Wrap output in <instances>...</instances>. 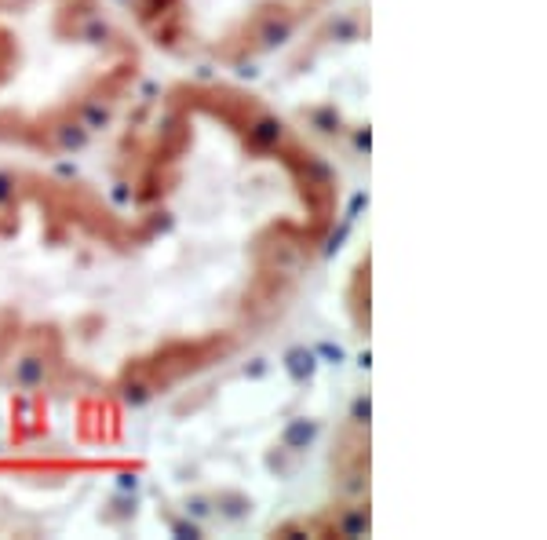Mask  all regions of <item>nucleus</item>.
Here are the masks:
<instances>
[{
    "instance_id": "f257e3e1",
    "label": "nucleus",
    "mask_w": 547,
    "mask_h": 540,
    "mask_svg": "<svg viewBox=\"0 0 547 540\" xmlns=\"http://www.w3.org/2000/svg\"><path fill=\"white\" fill-rule=\"evenodd\" d=\"M307 19H311V5H303V0L300 5L296 0H259L244 19H237L226 30V37L215 45V55L234 66H241L255 55H270V52L285 48Z\"/></svg>"
},
{
    "instance_id": "f03ea898",
    "label": "nucleus",
    "mask_w": 547,
    "mask_h": 540,
    "mask_svg": "<svg viewBox=\"0 0 547 540\" xmlns=\"http://www.w3.org/2000/svg\"><path fill=\"white\" fill-rule=\"evenodd\" d=\"M234 351H237L234 333H208V336H197V340H168L154 355H143L135 362L143 365V373L150 376V384L161 395L164 387H172L186 376H197L201 369L230 358Z\"/></svg>"
},
{
    "instance_id": "7ed1b4c3",
    "label": "nucleus",
    "mask_w": 547,
    "mask_h": 540,
    "mask_svg": "<svg viewBox=\"0 0 547 540\" xmlns=\"http://www.w3.org/2000/svg\"><path fill=\"white\" fill-rule=\"evenodd\" d=\"M63 373H66L63 340L48 325V329H30L19 340V347L12 351V376H8V384L19 395H45L48 387H55L63 380Z\"/></svg>"
},
{
    "instance_id": "20e7f679",
    "label": "nucleus",
    "mask_w": 547,
    "mask_h": 540,
    "mask_svg": "<svg viewBox=\"0 0 547 540\" xmlns=\"http://www.w3.org/2000/svg\"><path fill=\"white\" fill-rule=\"evenodd\" d=\"M135 81V59L132 63H121L106 74H99L95 81H88L77 95L66 99V106L88 125V132H106L114 121H117V110L128 95V85Z\"/></svg>"
},
{
    "instance_id": "39448f33",
    "label": "nucleus",
    "mask_w": 547,
    "mask_h": 540,
    "mask_svg": "<svg viewBox=\"0 0 547 540\" xmlns=\"http://www.w3.org/2000/svg\"><path fill=\"white\" fill-rule=\"evenodd\" d=\"M132 15L161 48L179 52V41L186 37V0H135Z\"/></svg>"
},
{
    "instance_id": "423d86ee",
    "label": "nucleus",
    "mask_w": 547,
    "mask_h": 540,
    "mask_svg": "<svg viewBox=\"0 0 547 540\" xmlns=\"http://www.w3.org/2000/svg\"><path fill=\"white\" fill-rule=\"evenodd\" d=\"M369 37V12L365 8H347V12H333L311 37V45L303 48V55L296 59V66L311 63L318 52L336 48V45H358Z\"/></svg>"
},
{
    "instance_id": "0eeeda50",
    "label": "nucleus",
    "mask_w": 547,
    "mask_h": 540,
    "mask_svg": "<svg viewBox=\"0 0 547 540\" xmlns=\"http://www.w3.org/2000/svg\"><path fill=\"white\" fill-rule=\"evenodd\" d=\"M314 522H318V536L358 540L373 533V504L369 496H340L322 515H314Z\"/></svg>"
},
{
    "instance_id": "6e6552de",
    "label": "nucleus",
    "mask_w": 547,
    "mask_h": 540,
    "mask_svg": "<svg viewBox=\"0 0 547 540\" xmlns=\"http://www.w3.org/2000/svg\"><path fill=\"white\" fill-rule=\"evenodd\" d=\"M369 266H373V259L365 252V259L354 266V278L347 285V311H351V322H354V329L362 336H369V325H373V307H369V300H373V275H369Z\"/></svg>"
},
{
    "instance_id": "1a4fd4ad",
    "label": "nucleus",
    "mask_w": 547,
    "mask_h": 540,
    "mask_svg": "<svg viewBox=\"0 0 547 540\" xmlns=\"http://www.w3.org/2000/svg\"><path fill=\"white\" fill-rule=\"evenodd\" d=\"M303 125L314 132V135H322V139H343V132H347V117H343V110L336 106V103H314V106H307L303 114Z\"/></svg>"
},
{
    "instance_id": "9d476101",
    "label": "nucleus",
    "mask_w": 547,
    "mask_h": 540,
    "mask_svg": "<svg viewBox=\"0 0 547 540\" xmlns=\"http://www.w3.org/2000/svg\"><path fill=\"white\" fill-rule=\"evenodd\" d=\"M322 438V420L318 416H296V420H289V427L282 431V438H278V445H285L289 453H307V449H314V442Z\"/></svg>"
},
{
    "instance_id": "9b49d317",
    "label": "nucleus",
    "mask_w": 547,
    "mask_h": 540,
    "mask_svg": "<svg viewBox=\"0 0 547 540\" xmlns=\"http://www.w3.org/2000/svg\"><path fill=\"white\" fill-rule=\"evenodd\" d=\"M212 507H215V518H219V522L237 525V522H244V518L252 515L255 500H252L244 489H215V493H212Z\"/></svg>"
},
{
    "instance_id": "f8f14e48",
    "label": "nucleus",
    "mask_w": 547,
    "mask_h": 540,
    "mask_svg": "<svg viewBox=\"0 0 547 540\" xmlns=\"http://www.w3.org/2000/svg\"><path fill=\"white\" fill-rule=\"evenodd\" d=\"M282 365H285V373H289L296 384H311L314 373H318V355H314L311 347H289Z\"/></svg>"
},
{
    "instance_id": "ddd939ff",
    "label": "nucleus",
    "mask_w": 547,
    "mask_h": 540,
    "mask_svg": "<svg viewBox=\"0 0 547 540\" xmlns=\"http://www.w3.org/2000/svg\"><path fill=\"white\" fill-rule=\"evenodd\" d=\"M135 511H139V500H135V496H128V493H114V496L103 504L99 522H106V525H124V522H132V518H135Z\"/></svg>"
},
{
    "instance_id": "4468645a",
    "label": "nucleus",
    "mask_w": 547,
    "mask_h": 540,
    "mask_svg": "<svg viewBox=\"0 0 547 540\" xmlns=\"http://www.w3.org/2000/svg\"><path fill=\"white\" fill-rule=\"evenodd\" d=\"M179 511H183V515H190L194 522L208 525V522L215 518V507H212V493H204V489H194V493H186V496L179 500Z\"/></svg>"
},
{
    "instance_id": "2eb2a0df",
    "label": "nucleus",
    "mask_w": 547,
    "mask_h": 540,
    "mask_svg": "<svg viewBox=\"0 0 547 540\" xmlns=\"http://www.w3.org/2000/svg\"><path fill=\"white\" fill-rule=\"evenodd\" d=\"M161 515H164V522H168V533L179 536V540H204V536H208V525L194 522V518L183 515V511H161Z\"/></svg>"
},
{
    "instance_id": "dca6fc26",
    "label": "nucleus",
    "mask_w": 547,
    "mask_h": 540,
    "mask_svg": "<svg viewBox=\"0 0 547 540\" xmlns=\"http://www.w3.org/2000/svg\"><path fill=\"white\" fill-rule=\"evenodd\" d=\"M266 467L278 478H289L300 467V453H289L285 445H274V449H266Z\"/></svg>"
},
{
    "instance_id": "f3484780",
    "label": "nucleus",
    "mask_w": 547,
    "mask_h": 540,
    "mask_svg": "<svg viewBox=\"0 0 547 540\" xmlns=\"http://www.w3.org/2000/svg\"><path fill=\"white\" fill-rule=\"evenodd\" d=\"M369 420H373V398H369V391H358L354 402H351V409H347V424L343 427L369 431Z\"/></svg>"
},
{
    "instance_id": "a211bd4d",
    "label": "nucleus",
    "mask_w": 547,
    "mask_h": 540,
    "mask_svg": "<svg viewBox=\"0 0 547 540\" xmlns=\"http://www.w3.org/2000/svg\"><path fill=\"white\" fill-rule=\"evenodd\" d=\"M343 139H351L354 157H369V150H373V128L369 125H347Z\"/></svg>"
},
{
    "instance_id": "6ab92c4d",
    "label": "nucleus",
    "mask_w": 547,
    "mask_h": 540,
    "mask_svg": "<svg viewBox=\"0 0 547 540\" xmlns=\"http://www.w3.org/2000/svg\"><path fill=\"white\" fill-rule=\"evenodd\" d=\"M270 536H318V522L314 518H293V522L274 525Z\"/></svg>"
},
{
    "instance_id": "aec40b11",
    "label": "nucleus",
    "mask_w": 547,
    "mask_h": 540,
    "mask_svg": "<svg viewBox=\"0 0 547 540\" xmlns=\"http://www.w3.org/2000/svg\"><path fill=\"white\" fill-rule=\"evenodd\" d=\"M303 5H311V8H314V5H329V0H303Z\"/></svg>"
}]
</instances>
